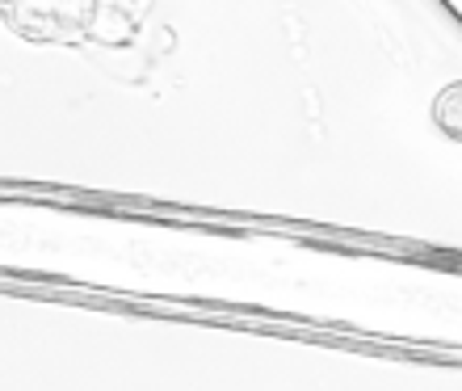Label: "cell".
I'll use <instances>...</instances> for the list:
<instances>
[{"instance_id":"1","label":"cell","mask_w":462,"mask_h":391,"mask_svg":"<svg viewBox=\"0 0 462 391\" xmlns=\"http://www.w3.org/2000/svg\"><path fill=\"white\" fill-rule=\"evenodd\" d=\"M458 110H462V85H446V88H441V98H438V106H433V123L441 126V135H446V139H462Z\"/></svg>"}]
</instances>
